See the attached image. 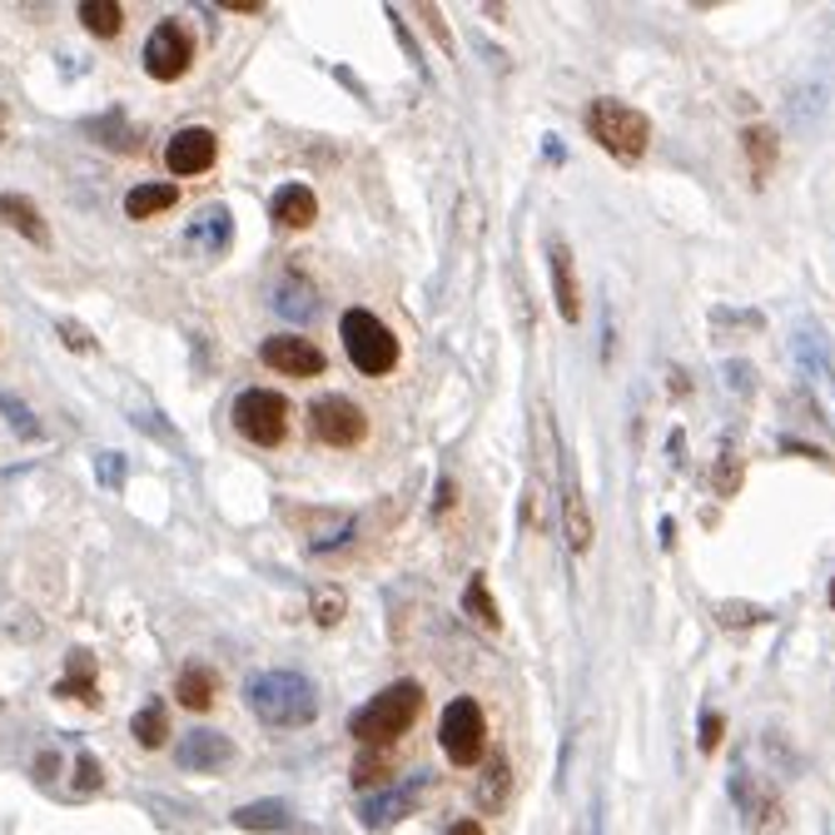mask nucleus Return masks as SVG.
Segmentation results:
<instances>
[{
  "label": "nucleus",
  "instance_id": "nucleus-1",
  "mask_svg": "<svg viewBox=\"0 0 835 835\" xmlns=\"http://www.w3.org/2000/svg\"><path fill=\"white\" fill-rule=\"evenodd\" d=\"M244 706H249L264 726L294 731V726H308L318 716V691H314V681L298 677V671H259V677L244 681Z\"/></svg>",
  "mask_w": 835,
  "mask_h": 835
},
{
  "label": "nucleus",
  "instance_id": "nucleus-2",
  "mask_svg": "<svg viewBox=\"0 0 835 835\" xmlns=\"http://www.w3.org/2000/svg\"><path fill=\"white\" fill-rule=\"evenodd\" d=\"M418 711H423V687H418V681H393V687H383L373 701H363L358 711H353L348 731L358 736L363 746H383V752H389L399 736H409Z\"/></svg>",
  "mask_w": 835,
  "mask_h": 835
},
{
  "label": "nucleus",
  "instance_id": "nucleus-3",
  "mask_svg": "<svg viewBox=\"0 0 835 835\" xmlns=\"http://www.w3.org/2000/svg\"><path fill=\"white\" fill-rule=\"evenodd\" d=\"M587 135H592L612 159L637 165L651 145V120L637 110V105L617 100V95H597V100L587 105Z\"/></svg>",
  "mask_w": 835,
  "mask_h": 835
},
{
  "label": "nucleus",
  "instance_id": "nucleus-4",
  "mask_svg": "<svg viewBox=\"0 0 835 835\" xmlns=\"http://www.w3.org/2000/svg\"><path fill=\"white\" fill-rule=\"evenodd\" d=\"M338 334H344L348 363L363 373V379H383V373L399 369V338H393V328L383 324L379 314L348 308V314L338 318Z\"/></svg>",
  "mask_w": 835,
  "mask_h": 835
},
{
  "label": "nucleus",
  "instance_id": "nucleus-5",
  "mask_svg": "<svg viewBox=\"0 0 835 835\" xmlns=\"http://www.w3.org/2000/svg\"><path fill=\"white\" fill-rule=\"evenodd\" d=\"M438 746L453 766H478L488 756V716L473 696H453L438 721Z\"/></svg>",
  "mask_w": 835,
  "mask_h": 835
},
{
  "label": "nucleus",
  "instance_id": "nucleus-6",
  "mask_svg": "<svg viewBox=\"0 0 835 835\" xmlns=\"http://www.w3.org/2000/svg\"><path fill=\"white\" fill-rule=\"evenodd\" d=\"M234 428L259 448H278L288 433V399L274 389H244L234 399Z\"/></svg>",
  "mask_w": 835,
  "mask_h": 835
},
{
  "label": "nucleus",
  "instance_id": "nucleus-7",
  "mask_svg": "<svg viewBox=\"0 0 835 835\" xmlns=\"http://www.w3.org/2000/svg\"><path fill=\"white\" fill-rule=\"evenodd\" d=\"M308 433L328 448H358L363 438H369V418H363V409L353 399H344V393H318V399L308 403Z\"/></svg>",
  "mask_w": 835,
  "mask_h": 835
},
{
  "label": "nucleus",
  "instance_id": "nucleus-8",
  "mask_svg": "<svg viewBox=\"0 0 835 835\" xmlns=\"http://www.w3.org/2000/svg\"><path fill=\"white\" fill-rule=\"evenodd\" d=\"M189 66H195V30L175 16L159 20L145 40V70L155 75V80H179Z\"/></svg>",
  "mask_w": 835,
  "mask_h": 835
},
{
  "label": "nucleus",
  "instance_id": "nucleus-9",
  "mask_svg": "<svg viewBox=\"0 0 835 835\" xmlns=\"http://www.w3.org/2000/svg\"><path fill=\"white\" fill-rule=\"evenodd\" d=\"M562 532H567V548L572 557L592 552V508H587V492H582V473H577L572 458H562Z\"/></svg>",
  "mask_w": 835,
  "mask_h": 835
},
{
  "label": "nucleus",
  "instance_id": "nucleus-10",
  "mask_svg": "<svg viewBox=\"0 0 835 835\" xmlns=\"http://www.w3.org/2000/svg\"><path fill=\"white\" fill-rule=\"evenodd\" d=\"M731 796H736V806H741L746 826H752L756 835H780V826H786L780 796H776V790H766L762 780L752 776V770H736V776H731Z\"/></svg>",
  "mask_w": 835,
  "mask_h": 835
},
{
  "label": "nucleus",
  "instance_id": "nucleus-11",
  "mask_svg": "<svg viewBox=\"0 0 835 835\" xmlns=\"http://www.w3.org/2000/svg\"><path fill=\"white\" fill-rule=\"evenodd\" d=\"M214 155H219L214 130H205V125H185L179 135H169L165 169H169V175H179V179H195V175H205V169L214 165Z\"/></svg>",
  "mask_w": 835,
  "mask_h": 835
},
{
  "label": "nucleus",
  "instance_id": "nucleus-12",
  "mask_svg": "<svg viewBox=\"0 0 835 835\" xmlns=\"http://www.w3.org/2000/svg\"><path fill=\"white\" fill-rule=\"evenodd\" d=\"M259 358L269 363L274 373H288V379H318V373L328 369L324 353H318V344H308V338H298V334H274V338H264Z\"/></svg>",
  "mask_w": 835,
  "mask_h": 835
},
{
  "label": "nucleus",
  "instance_id": "nucleus-13",
  "mask_svg": "<svg viewBox=\"0 0 835 835\" xmlns=\"http://www.w3.org/2000/svg\"><path fill=\"white\" fill-rule=\"evenodd\" d=\"M548 269H552V298H557V314L567 318V324H577L582 318V294H577V269H572V254H567V244L548 239Z\"/></svg>",
  "mask_w": 835,
  "mask_h": 835
},
{
  "label": "nucleus",
  "instance_id": "nucleus-14",
  "mask_svg": "<svg viewBox=\"0 0 835 835\" xmlns=\"http://www.w3.org/2000/svg\"><path fill=\"white\" fill-rule=\"evenodd\" d=\"M269 214H274L278 229L298 234V229H308V224L318 219V195L308 185H298V179H294V185H278L274 199H269Z\"/></svg>",
  "mask_w": 835,
  "mask_h": 835
},
{
  "label": "nucleus",
  "instance_id": "nucleus-15",
  "mask_svg": "<svg viewBox=\"0 0 835 835\" xmlns=\"http://www.w3.org/2000/svg\"><path fill=\"white\" fill-rule=\"evenodd\" d=\"M234 762V741L219 731H189L179 741V766L185 770H224Z\"/></svg>",
  "mask_w": 835,
  "mask_h": 835
},
{
  "label": "nucleus",
  "instance_id": "nucleus-16",
  "mask_svg": "<svg viewBox=\"0 0 835 835\" xmlns=\"http://www.w3.org/2000/svg\"><path fill=\"white\" fill-rule=\"evenodd\" d=\"M413 806H418V786H389V790H379V796L358 800V821L369 831H383V826L409 816Z\"/></svg>",
  "mask_w": 835,
  "mask_h": 835
},
{
  "label": "nucleus",
  "instance_id": "nucleus-17",
  "mask_svg": "<svg viewBox=\"0 0 835 835\" xmlns=\"http://www.w3.org/2000/svg\"><path fill=\"white\" fill-rule=\"evenodd\" d=\"M189 244H199V249L209 254H224L234 244V214L229 205H205L189 219Z\"/></svg>",
  "mask_w": 835,
  "mask_h": 835
},
{
  "label": "nucleus",
  "instance_id": "nucleus-18",
  "mask_svg": "<svg viewBox=\"0 0 835 835\" xmlns=\"http://www.w3.org/2000/svg\"><path fill=\"white\" fill-rule=\"evenodd\" d=\"M741 149H746V165H752V179H756V185H766L770 169H776V159H780L776 130H770V125H762V120L741 125Z\"/></svg>",
  "mask_w": 835,
  "mask_h": 835
},
{
  "label": "nucleus",
  "instance_id": "nucleus-19",
  "mask_svg": "<svg viewBox=\"0 0 835 835\" xmlns=\"http://www.w3.org/2000/svg\"><path fill=\"white\" fill-rule=\"evenodd\" d=\"M0 224H10L16 234H26L36 249H50V229H46V219H40L36 199H26V195H0Z\"/></svg>",
  "mask_w": 835,
  "mask_h": 835
},
{
  "label": "nucleus",
  "instance_id": "nucleus-20",
  "mask_svg": "<svg viewBox=\"0 0 835 835\" xmlns=\"http://www.w3.org/2000/svg\"><path fill=\"white\" fill-rule=\"evenodd\" d=\"M274 308L278 318H288V324H308V318L318 314V294L308 278H278L274 284Z\"/></svg>",
  "mask_w": 835,
  "mask_h": 835
},
{
  "label": "nucleus",
  "instance_id": "nucleus-21",
  "mask_svg": "<svg viewBox=\"0 0 835 835\" xmlns=\"http://www.w3.org/2000/svg\"><path fill=\"white\" fill-rule=\"evenodd\" d=\"M175 696L185 711H209L214 696H219V677H214L209 667H199V661H189V667H179L175 677Z\"/></svg>",
  "mask_w": 835,
  "mask_h": 835
},
{
  "label": "nucleus",
  "instance_id": "nucleus-22",
  "mask_svg": "<svg viewBox=\"0 0 835 835\" xmlns=\"http://www.w3.org/2000/svg\"><path fill=\"white\" fill-rule=\"evenodd\" d=\"M483 762H488V770H483V780H478V806L502 811V806H508V796H512V766H508V756H502V752L483 756Z\"/></svg>",
  "mask_w": 835,
  "mask_h": 835
},
{
  "label": "nucleus",
  "instance_id": "nucleus-23",
  "mask_svg": "<svg viewBox=\"0 0 835 835\" xmlns=\"http://www.w3.org/2000/svg\"><path fill=\"white\" fill-rule=\"evenodd\" d=\"M389 780H393V756L383 746H363L358 762H353V786L373 796V790H389Z\"/></svg>",
  "mask_w": 835,
  "mask_h": 835
},
{
  "label": "nucleus",
  "instance_id": "nucleus-24",
  "mask_svg": "<svg viewBox=\"0 0 835 835\" xmlns=\"http://www.w3.org/2000/svg\"><path fill=\"white\" fill-rule=\"evenodd\" d=\"M56 696H75V701H85V706H100V687H95V661L85 657V651H75V657H70V671L56 681Z\"/></svg>",
  "mask_w": 835,
  "mask_h": 835
},
{
  "label": "nucleus",
  "instance_id": "nucleus-25",
  "mask_svg": "<svg viewBox=\"0 0 835 835\" xmlns=\"http://www.w3.org/2000/svg\"><path fill=\"white\" fill-rule=\"evenodd\" d=\"M463 612L473 617V622L483 627V631H502V612H498V602H492L488 577H483V572L468 577V587H463Z\"/></svg>",
  "mask_w": 835,
  "mask_h": 835
},
{
  "label": "nucleus",
  "instance_id": "nucleus-26",
  "mask_svg": "<svg viewBox=\"0 0 835 835\" xmlns=\"http://www.w3.org/2000/svg\"><path fill=\"white\" fill-rule=\"evenodd\" d=\"M234 826H239V831H288V826H294V816H288L284 800H254V806L234 811Z\"/></svg>",
  "mask_w": 835,
  "mask_h": 835
},
{
  "label": "nucleus",
  "instance_id": "nucleus-27",
  "mask_svg": "<svg viewBox=\"0 0 835 835\" xmlns=\"http://www.w3.org/2000/svg\"><path fill=\"white\" fill-rule=\"evenodd\" d=\"M130 731H135V741L145 746V752H159V746L169 741V711H165V701H145L135 711V721H130Z\"/></svg>",
  "mask_w": 835,
  "mask_h": 835
},
{
  "label": "nucleus",
  "instance_id": "nucleus-28",
  "mask_svg": "<svg viewBox=\"0 0 835 835\" xmlns=\"http://www.w3.org/2000/svg\"><path fill=\"white\" fill-rule=\"evenodd\" d=\"M169 205H179L175 185H139L125 195V214H130V219H155V214H165Z\"/></svg>",
  "mask_w": 835,
  "mask_h": 835
},
{
  "label": "nucleus",
  "instance_id": "nucleus-29",
  "mask_svg": "<svg viewBox=\"0 0 835 835\" xmlns=\"http://www.w3.org/2000/svg\"><path fill=\"white\" fill-rule=\"evenodd\" d=\"M80 26L90 30V36H100V40H115L125 30V10L115 6V0H85V6H80Z\"/></svg>",
  "mask_w": 835,
  "mask_h": 835
},
{
  "label": "nucleus",
  "instance_id": "nucleus-30",
  "mask_svg": "<svg viewBox=\"0 0 835 835\" xmlns=\"http://www.w3.org/2000/svg\"><path fill=\"white\" fill-rule=\"evenodd\" d=\"M741 478H746V468H741V458L731 453V448H721V458H716V468H711V483L721 498H736L741 492Z\"/></svg>",
  "mask_w": 835,
  "mask_h": 835
},
{
  "label": "nucleus",
  "instance_id": "nucleus-31",
  "mask_svg": "<svg viewBox=\"0 0 835 835\" xmlns=\"http://www.w3.org/2000/svg\"><path fill=\"white\" fill-rule=\"evenodd\" d=\"M344 612H348L344 592H334V587H318V592H314V622L318 627H338V622H344Z\"/></svg>",
  "mask_w": 835,
  "mask_h": 835
},
{
  "label": "nucleus",
  "instance_id": "nucleus-32",
  "mask_svg": "<svg viewBox=\"0 0 835 835\" xmlns=\"http://www.w3.org/2000/svg\"><path fill=\"white\" fill-rule=\"evenodd\" d=\"M0 413H6V423L16 428V433H26V438H40V423H36V413L26 409L20 399H10V393H0Z\"/></svg>",
  "mask_w": 835,
  "mask_h": 835
},
{
  "label": "nucleus",
  "instance_id": "nucleus-33",
  "mask_svg": "<svg viewBox=\"0 0 835 835\" xmlns=\"http://www.w3.org/2000/svg\"><path fill=\"white\" fill-rule=\"evenodd\" d=\"M90 130H95V135H105L115 149H135V145H139V135H135V130H125L120 115H105V120H95Z\"/></svg>",
  "mask_w": 835,
  "mask_h": 835
},
{
  "label": "nucleus",
  "instance_id": "nucleus-34",
  "mask_svg": "<svg viewBox=\"0 0 835 835\" xmlns=\"http://www.w3.org/2000/svg\"><path fill=\"white\" fill-rule=\"evenodd\" d=\"M721 736H726V716L721 711H706L701 716V752L711 756L716 746H721Z\"/></svg>",
  "mask_w": 835,
  "mask_h": 835
},
{
  "label": "nucleus",
  "instance_id": "nucleus-35",
  "mask_svg": "<svg viewBox=\"0 0 835 835\" xmlns=\"http://www.w3.org/2000/svg\"><path fill=\"white\" fill-rule=\"evenodd\" d=\"M95 473L105 478V488H120L125 483V458H115V453H105L100 463H95Z\"/></svg>",
  "mask_w": 835,
  "mask_h": 835
},
{
  "label": "nucleus",
  "instance_id": "nucleus-36",
  "mask_svg": "<svg viewBox=\"0 0 835 835\" xmlns=\"http://www.w3.org/2000/svg\"><path fill=\"white\" fill-rule=\"evenodd\" d=\"M721 622L726 627H756V622H766V612H756V607H721Z\"/></svg>",
  "mask_w": 835,
  "mask_h": 835
},
{
  "label": "nucleus",
  "instance_id": "nucleus-37",
  "mask_svg": "<svg viewBox=\"0 0 835 835\" xmlns=\"http://www.w3.org/2000/svg\"><path fill=\"white\" fill-rule=\"evenodd\" d=\"M75 786H80V790L100 786V762H95V756H80V776H75Z\"/></svg>",
  "mask_w": 835,
  "mask_h": 835
},
{
  "label": "nucleus",
  "instance_id": "nucleus-38",
  "mask_svg": "<svg viewBox=\"0 0 835 835\" xmlns=\"http://www.w3.org/2000/svg\"><path fill=\"white\" fill-rule=\"evenodd\" d=\"M453 498H458V483H453V478H438V498H433V512H448V508H453Z\"/></svg>",
  "mask_w": 835,
  "mask_h": 835
},
{
  "label": "nucleus",
  "instance_id": "nucleus-39",
  "mask_svg": "<svg viewBox=\"0 0 835 835\" xmlns=\"http://www.w3.org/2000/svg\"><path fill=\"white\" fill-rule=\"evenodd\" d=\"M224 10H234V16H254V10H259V0H224Z\"/></svg>",
  "mask_w": 835,
  "mask_h": 835
},
{
  "label": "nucleus",
  "instance_id": "nucleus-40",
  "mask_svg": "<svg viewBox=\"0 0 835 835\" xmlns=\"http://www.w3.org/2000/svg\"><path fill=\"white\" fill-rule=\"evenodd\" d=\"M448 835H488L483 826H478V821H458V826L453 831H448Z\"/></svg>",
  "mask_w": 835,
  "mask_h": 835
},
{
  "label": "nucleus",
  "instance_id": "nucleus-41",
  "mask_svg": "<svg viewBox=\"0 0 835 835\" xmlns=\"http://www.w3.org/2000/svg\"><path fill=\"white\" fill-rule=\"evenodd\" d=\"M0 135H6V110H0Z\"/></svg>",
  "mask_w": 835,
  "mask_h": 835
},
{
  "label": "nucleus",
  "instance_id": "nucleus-42",
  "mask_svg": "<svg viewBox=\"0 0 835 835\" xmlns=\"http://www.w3.org/2000/svg\"><path fill=\"white\" fill-rule=\"evenodd\" d=\"M831 607H835V577H831Z\"/></svg>",
  "mask_w": 835,
  "mask_h": 835
}]
</instances>
